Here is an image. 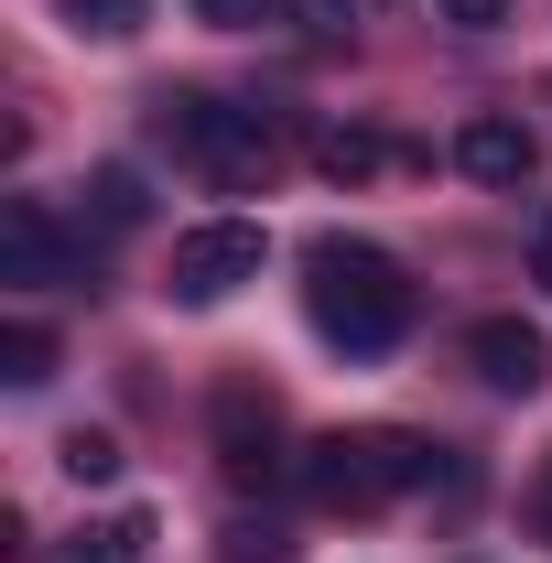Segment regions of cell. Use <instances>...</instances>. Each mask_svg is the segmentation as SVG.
I'll use <instances>...</instances> for the list:
<instances>
[{"label": "cell", "instance_id": "3", "mask_svg": "<svg viewBox=\"0 0 552 563\" xmlns=\"http://www.w3.org/2000/svg\"><path fill=\"white\" fill-rule=\"evenodd\" d=\"M152 131L174 141L207 185H261V174H272V120H261V109H228L207 87H163V98H152Z\"/></svg>", "mask_w": 552, "mask_h": 563}, {"label": "cell", "instance_id": "5", "mask_svg": "<svg viewBox=\"0 0 552 563\" xmlns=\"http://www.w3.org/2000/svg\"><path fill=\"white\" fill-rule=\"evenodd\" d=\"M217 466H228V488H272L281 477V401L261 379L217 390Z\"/></svg>", "mask_w": 552, "mask_h": 563}, {"label": "cell", "instance_id": "13", "mask_svg": "<svg viewBox=\"0 0 552 563\" xmlns=\"http://www.w3.org/2000/svg\"><path fill=\"white\" fill-rule=\"evenodd\" d=\"M87 196H98V217H109V228H141V217H152V196H141L131 163H98V185H87Z\"/></svg>", "mask_w": 552, "mask_h": 563}, {"label": "cell", "instance_id": "6", "mask_svg": "<svg viewBox=\"0 0 552 563\" xmlns=\"http://www.w3.org/2000/svg\"><path fill=\"white\" fill-rule=\"evenodd\" d=\"M0 282H22V292L87 282V250L55 228V207H44V196H11V207H0Z\"/></svg>", "mask_w": 552, "mask_h": 563}, {"label": "cell", "instance_id": "17", "mask_svg": "<svg viewBox=\"0 0 552 563\" xmlns=\"http://www.w3.org/2000/svg\"><path fill=\"white\" fill-rule=\"evenodd\" d=\"M196 11H207L217 33H250V22H261V11H272V0H196Z\"/></svg>", "mask_w": 552, "mask_h": 563}, {"label": "cell", "instance_id": "18", "mask_svg": "<svg viewBox=\"0 0 552 563\" xmlns=\"http://www.w3.org/2000/svg\"><path fill=\"white\" fill-rule=\"evenodd\" d=\"M531 282L552 292V217H542V239H531Z\"/></svg>", "mask_w": 552, "mask_h": 563}, {"label": "cell", "instance_id": "7", "mask_svg": "<svg viewBox=\"0 0 552 563\" xmlns=\"http://www.w3.org/2000/svg\"><path fill=\"white\" fill-rule=\"evenodd\" d=\"M455 163H466L477 185H531V174H542V131L509 120V109H477V120L455 131Z\"/></svg>", "mask_w": 552, "mask_h": 563}, {"label": "cell", "instance_id": "19", "mask_svg": "<svg viewBox=\"0 0 552 563\" xmlns=\"http://www.w3.org/2000/svg\"><path fill=\"white\" fill-rule=\"evenodd\" d=\"M531 520H542V542H552V466H542V488H531Z\"/></svg>", "mask_w": 552, "mask_h": 563}, {"label": "cell", "instance_id": "8", "mask_svg": "<svg viewBox=\"0 0 552 563\" xmlns=\"http://www.w3.org/2000/svg\"><path fill=\"white\" fill-rule=\"evenodd\" d=\"M466 357H477V379H487V390H509V401H531V390L552 379L542 325H520V314H487L477 336H466Z\"/></svg>", "mask_w": 552, "mask_h": 563}, {"label": "cell", "instance_id": "14", "mask_svg": "<svg viewBox=\"0 0 552 563\" xmlns=\"http://www.w3.org/2000/svg\"><path fill=\"white\" fill-rule=\"evenodd\" d=\"M76 33H98V44H120V33H141V0H66Z\"/></svg>", "mask_w": 552, "mask_h": 563}, {"label": "cell", "instance_id": "12", "mask_svg": "<svg viewBox=\"0 0 552 563\" xmlns=\"http://www.w3.org/2000/svg\"><path fill=\"white\" fill-rule=\"evenodd\" d=\"M55 466H66L76 488H109V477H120V433H87V422H76L66 444H55Z\"/></svg>", "mask_w": 552, "mask_h": 563}, {"label": "cell", "instance_id": "16", "mask_svg": "<svg viewBox=\"0 0 552 563\" xmlns=\"http://www.w3.org/2000/svg\"><path fill=\"white\" fill-rule=\"evenodd\" d=\"M444 22H455V33H498V22H509V0H444Z\"/></svg>", "mask_w": 552, "mask_h": 563}, {"label": "cell", "instance_id": "1", "mask_svg": "<svg viewBox=\"0 0 552 563\" xmlns=\"http://www.w3.org/2000/svg\"><path fill=\"white\" fill-rule=\"evenodd\" d=\"M412 272L390 261V250H368V239H314L303 250V314H314V336L346 357H379L412 336Z\"/></svg>", "mask_w": 552, "mask_h": 563}, {"label": "cell", "instance_id": "9", "mask_svg": "<svg viewBox=\"0 0 552 563\" xmlns=\"http://www.w3.org/2000/svg\"><path fill=\"white\" fill-rule=\"evenodd\" d=\"M314 163H325L336 185H368V174L390 163V141H379V131H357V120H336V131H314Z\"/></svg>", "mask_w": 552, "mask_h": 563}, {"label": "cell", "instance_id": "2", "mask_svg": "<svg viewBox=\"0 0 552 563\" xmlns=\"http://www.w3.org/2000/svg\"><path fill=\"white\" fill-rule=\"evenodd\" d=\"M422 477H433V444H412V433H325V444H303V498L336 509V520H368V509L412 498Z\"/></svg>", "mask_w": 552, "mask_h": 563}, {"label": "cell", "instance_id": "10", "mask_svg": "<svg viewBox=\"0 0 552 563\" xmlns=\"http://www.w3.org/2000/svg\"><path fill=\"white\" fill-rule=\"evenodd\" d=\"M0 379H11V390H44V379H55V336H44L33 314L0 325Z\"/></svg>", "mask_w": 552, "mask_h": 563}, {"label": "cell", "instance_id": "11", "mask_svg": "<svg viewBox=\"0 0 552 563\" xmlns=\"http://www.w3.org/2000/svg\"><path fill=\"white\" fill-rule=\"evenodd\" d=\"M141 542H152V520H98V531H76L55 563H141Z\"/></svg>", "mask_w": 552, "mask_h": 563}, {"label": "cell", "instance_id": "15", "mask_svg": "<svg viewBox=\"0 0 552 563\" xmlns=\"http://www.w3.org/2000/svg\"><path fill=\"white\" fill-rule=\"evenodd\" d=\"M292 553V542H281L272 520H261V531H250V520H239V531H228V563H281Z\"/></svg>", "mask_w": 552, "mask_h": 563}, {"label": "cell", "instance_id": "4", "mask_svg": "<svg viewBox=\"0 0 552 563\" xmlns=\"http://www.w3.org/2000/svg\"><path fill=\"white\" fill-rule=\"evenodd\" d=\"M261 228L250 217H217V228H185L174 239V303H228L239 282H261Z\"/></svg>", "mask_w": 552, "mask_h": 563}]
</instances>
